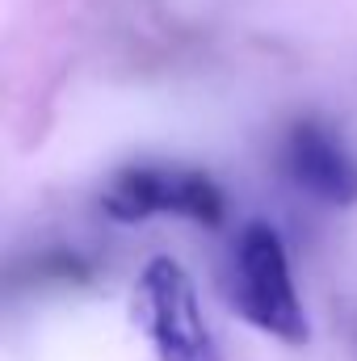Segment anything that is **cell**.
Listing matches in <instances>:
<instances>
[{"label": "cell", "instance_id": "6da1fadb", "mask_svg": "<svg viewBox=\"0 0 357 361\" xmlns=\"http://www.w3.org/2000/svg\"><path fill=\"white\" fill-rule=\"evenodd\" d=\"M227 302L244 324H253L257 332L282 345L311 341V324L290 277L286 244L269 223H248L236 235L231 261H227Z\"/></svg>", "mask_w": 357, "mask_h": 361}, {"label": "cell", "instance_id": "7a4b0ae2", "mask_svg": "<svg viewBox=\"0 0 357 361\" xmlns=\"http://www.w3.org/2000/svg\"><path fill=\"white\" fill-rule=\"evenodd\" d=\"M131 315L160 361H223V349L202 319L193 277L173 257H152L131 298Z\"/></svg>", "mask_w": 357, "mask_h": 361}, {"label": "cell", "instance_id": "3957f363", "mask_svg": "<svg viewBox=\"0 0 357 361\" xmlns=\"http://www.w3.org/2000/svg\"><path fill=\"white\" fill-rule=\"evenodd\" d=\"M101 206L114 223H143L152 214H177L198 227H219L227 214L223 189L202 169H181V164H131L114 173L101 193Z\"/></svg>", "mask_w": 357, "mask_h": 361}, {"label": "cell", "instance_id": "277c9868", "mask_svg": "<svg viewBox=\"0 0 357 361\" xmlns=\"http://www.w3.org/2000/svg\"><path fill=\"white\" fill-rule=\"evenodd\" d=\"M286 177L324 206H357V160L320 122H298L282 147Z\"/></svg>", "mask_w": 357, "mask_h": 361}]
</instances>
